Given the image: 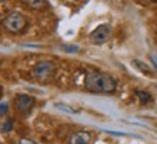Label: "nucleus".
Masks as SVG:
<instances>
[{
	"label": "nucleus",
	"mask_w": 157,
	"mask_h": 144,
	"mask_svg": "<svg viewBox=\"0 0 157 144\" xmlns=\"http://www.w3.org/2000/svg\"><path fill=\"white\" fill-rule=\"evenodd\" d=\"M84 89L90 93L111 95L117 90V80L106 73L92 70L84 77Z\"/></svg>",
	"instance_id": "nucleus-1"
},
{
	"label": "nucleus",
	"mask_w": 157,
	"mask_h": 144,
	"mask_svg": "<svg viewBox=\"0 0 157 144\" xmlns=\"http://www.w3.org/2000/svg\"><path fill=\"white\" fill-rule=\"evenodd\" d=\"M56 73L57 66L51 60H41L32 67V76L41 83H48Z\"/></svg>",
	"instance_id": "nucleus-2"
},
{
	"label": "nucleus",
	"mask_w": 157,
	"mask_h": 144,
	"mask_svg": "<svg viewBox=\"0 0 157 144\" xmlns=\"http://www.w3.org/2000/svg\"><path fill=\"white\" fill-rule=\"evenodd\" d=\"M3 26L7 32L19 33L28 26V19L21 12H12L3 19Z\"/></svg>",
	"instance_id": "nucleus-3"
},
{
	"label": "nucleus",
	"mask_w": 157,
	"mask_h": 144,
	"mask_svg": "<svg viewBox=\"0 0 157 144\" xmlns=\"http://www.w3.org/2000/svg\"><path fill=\"white\" fill-rule=\"evenodd\" d=\"M112 35V26L109 23H102L99 26H96L89 35V39L96 45L105 44L106 41H109Z\"/></svg>",
	"instance_id": "nucleus-4"
},
{
	"label": "nucleus",
	"mask_w": 157,
	"mask_h": 144,
	"mask_svg": "<svg viewBox=\"0 0 157 144\" xmlns=\"http://www.w3.org/2000/svg\"><path fill=\"white\" fill-rule=\"evenodd\" d=\"M34 103L35 100L34 98H31L28 95H16L15 100H13V106H15V111L17 114H21L22 116H28L31 114V111L34 109Z\"/></svg>",
	"instance_id": "nucleus-5"
},
{
	"label": "nucleus",
	"mask_w": 157,
	"mask_h": 144,
	"mask_svg": "<svg viewBox=\"0 0 157 144\" xmlns=\"http://www.w3.org/2000/svg\"><path fill=\"white\" fill-rule=\"evenodd\" d=\"M92 141V134L87 131H77L70 135L68 144H90Z\"/></svg>",
	"instance_id": "nucleus-6"
},
{
	"label": "nucleus",
	"mask_w": 157,
	"mask_h": 144,
	"mask_svg": "<svg viewBox=\"0 0 157 144\" xmlns=\"http://www.w3.org/2000/svg\"><path fill=\"white\" fill-rule=\"evenodd\" d=\"M26 6H29L31 9H35V10H41L47 7V0H22Z\"/></svg>",
	"instance_id": "nucleus-7"
},
{
	"label": "nucleus",
	"mask_w": 157,
	"mask_h": 144,
	"mask_svg": "<svg viewBox=\"0 0 157 144\" xmlns=\"http://www.w3.org/2000/svg\"><path fill=\"white\" fill-rule=\"evenodd\" d=\"M135 95H137V98L140 99V102L143 105H146V103H148V102L153 100V96L148 93V92H146V90H137Z\"/></svg>",
	"instance_id": "nucleus-8"
},
{
	"label": "nucleus",
	"mask_w": 157,
	"mask_h": 144,
	"mask_svg": "<svg viewBox=\"0 0 157 144\" xmlns=\"http://www.w3.org/2000/svg\"><path fill=\"white\" fill-rule=\"evenodd\" d=\"M54 106H56V109H58V111H61V112H66V114H76L74 108H71L70 105H66L63 102H57V103H54Z\"/></svg>",
	"instance_id": "nucleus-9"
},
{
	"label": "nucleus",
	"mask_w": 157,
	"mask_h": 144,
	"mask_svg": "<svg viewBox=\"0 0 157 144\" xmlns=\"http://www.w3.org/2000/svg\"><path fill=\"white\" fill-rule=\"evenodd\" d=\"M132 64H134L140 72H143L144 74H151V70H150V67L148 66H146L144 63H141V61H138V60H134L132 61Z\"/></svg>",
	"instance_id": "nucleus-10"
},
{
	"label": "nucleus",
	"mask_w": 157,
	"mask_h": 144,
	"mask_svg": "<svg viewBox=\"0 0 157 144\" xmlns=\"http://www.w3.org/2000/svg\"><path fill=\"white\" fill-rule=\"evenodd\" d=\"M12 128H13V119H12V118H7V119L2 124L0 131H2V133H10Z\"/></svg>",
	"instance_id": "nucleus-11"
},
{
	"label": "nucleus",
	"mask_w": 157,
	"mask_h": 144,
	"mask_svg": "<svg viewBox=\"0 0 157 144\" xmlns=\"http://www.w3.org/2000/svg\"><path fill=\"white\" fill-rule=\"evenodd\" d=\"M61 50L66 51V53H77V51H80V48H78V45H61Z\"/></svg>",
	"instance_id": "nucleus-12"
},
{
	"label": "nucleus",
	"mask_w": 157,
	"mask_h": 144,
	"mask_svg": "<svg viewBox=\"0 0 157 144\" xmlns=\"http://www.w3.org/2000/svg\"><path fill=\"white\" fill-rule=\"evenodd\" d=\"M7 111H9V103L7 102H2L0 103V115L5 116L7 114Z\"/></svg>",
	"instance_id": "nucleus-13"
},
{
	"label": "nucleus",
	"mask_w": 157,
	"mask_h": 144,
	"mask_svg": "<svg viewBox=\"0 0 157 144\" xmlns=\"http://www.w3.org/2000/svg\"><path fill=\"white\" fill-rule=\"evenodd\" d=\"M19 144H38V143L31 138H21L19 140Z\"/></svg>",
	"instance_id": "nucleus-14"
},
{
	"label": "nucleus",
	"mask_w": 157,
	"mask_h": 144,
	"mask_svg": "<svg viewBox=\"0 0 157 144\" xmlns=\"http://www.w3.org/2000/svg\"><path fill=\"white\" fill-rule=\"evenodd\" d=\"M0 25H3V19H2V16H0Z\"/></svg>",
	"instance_id": "nucleus-15"
},
{
	"label": "nucleus",
	"mask_w": 157,
	"mask_h": 144,
	"mask_svg": "<svg viewBox=\"0 0 157 144\" xmlns=\"http://www.w3.org/2000/svg\"><path fill=\"white\" fill-rule=\"evenodd\" d=\"M151 2H157V0H151Z\"/></svg>",
	"instance_id": "nucleus-16"
},
{
	"label": "nucleus",
	"mask_w": 157,
	"mask_h": 144,
	"mask_svg": "<svg viewBox=\"0 0 157 144\" xmlns=\"http://www.w3.org/2000/svg\"><path fill=\"white\" fill-rule=\"evenodd\" d=\"M0 64H2V61H0Z\"/></svg>",
	"instance_id": "nucleus-17"
}]
</instances>
